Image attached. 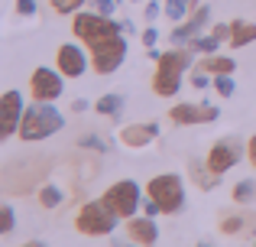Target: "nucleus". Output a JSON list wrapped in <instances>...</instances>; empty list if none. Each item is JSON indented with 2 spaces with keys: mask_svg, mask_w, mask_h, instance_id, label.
I'll use <instances>...</instances> for the list:
<instances>
[{
  "mask_svg": "<svg viewBox=\"0 0 256 247\" xmlns=\"http://www.w3.org/2000/svg\"><path fill=\"white\" fill-rule=\"evenodd\" d=\"M65 127L62 111L52 108V101H36L23 111V121H20V140H46L52 133H58Z\"/></svg>",
  "mask_w": 256,
  "mask_h": 247,
  "instance_id": "obj_1",
  "label": "nucleus"
},
{
  "mask_svg": "<svg viewBox=\"0 0 256 247\" xmlns=\"http://www.w3.org/2000/svg\"><path fill=\"white\" fill-rule=\"evenodd\" d=\"M72 30H75V36L82 39L84 46L98 49V46H107V43H114V39H120L124 23H114L104 13H78V17L72 20Z\"/></svg>",
  "mask_w": 256,
  "mask_h": 247,
  "instance_id": "obj_2",
  "label": "nucleus"
},
{
  "mask_svg": "<svg viewBox=\"0 0 256 247\" xmlns=\"http://www.w3.org/2000/svg\"><path fill=\"white\" fill-rule=\"evenodd\" d=\"M117 221H120V215H117V211H114L110 205L104 202V198L82 205V211L75 215V228L82 231V234H88V237H104V234H114Z\"/></svg>",
  "mask_w": 256,
  "mask_h": 247,
  "instance_id": "obj_3",
  "label": "nucleus"
},
{
  "mask_svg": "<svg viewBox=\"0 0 256 247\" xmlns=\"http://www.w3.org/2000/svg\"><path fill=\"white\" fill-rule=\"evenodd\" d=\"M188 69V52H162L156 62V75H152V91L162 98H172L182 88V72Z\"/></svg>",
  "mask_w": 256,
  "mask_h": 247,
  "instance_id": "obj_4",
  "label": "nucleus"
},
{
  "mask_svg": "<svg viewBox=\"0 0 256 247\" xmlns=\"http://www.w3.org/2000/svg\"><path fill=\"white\" fill-rule=\"evenodd\" d=\"M146 195L156 198L162 215H175V211L185 208V189H182V179L175 172H162V176H152L146 185Z\"/></svg>",
  "mask_w": 256,
  "mask_h": 247,
  "instance_id": "obj_5",
  "label": "nucleus"
},
{
  "mask_svg": "<svg viewBox=\"0 0 256 247\" xmlns=\"http://www.w3.org/2000/svg\"><path fill=\"white\" fill-rule=\"evenodd\" d=\"M104 202L110 205L120 218H133L136 208H140V185L133 182V179H120V182H114L110 189L104 192Z\"/></svg>",
  "mask_w": 256,
  "mask_h": 247,
  "instance_id": "obj_6",
  "label": "nucleus"
},
{
  "mask_svg": "<svg viewBox=\"0 0 256 247\" xmlns=\"http://www.w3.org/2000/svg\"><path fill=\"white\" fill-rule=\"evenodd\" d=\"M240 156H244V143H240L237 137H220L218 143L208 150V166L224 176L227 169H234V166L240 163Z\"/></svg>",
  "mask_w": 256,
  "mask_h": 247,
  "instance_id": "obj_7",
  "label": "nucleus"
},
{
  "mask_svg": "<svg viewBox=\"0 0 256 247\" xmlns=\"http://www.w3.org/2000/svg\"><path fill=\"white\" fill-rule=\"evenodd\" d=\"M91 52H94V59H91L94 72H98V75H114L126 59V39L120 36V39H114V43H107V46H98V49H91Z\"/></svg>",
  "mask_w": 256,
  "mask_h": 247,
  "instance_id": "obj_8",
  "label": "nucleus"
},
{
  "mask_svg": "<svg viewBox=\"0 0 256 247\" xmlns=\"http://www.w3.org/2000/svg\"><path fill=\"white\" fill-rule=\"evenodd\" d=\"M30 91L36 101H56L58 95L65 91L62 85V72H52V69H36L30 75Z\"/></svg>",
  "mask_w": 256,
  "mask_h": 247,
  "instance_id": "obj_9",
  "label": "nucleus"
},
{
  "mask_svg": "<svg viewBox=\"0 0 256 247\" xmlns=\"http://www.w3.org/2000/svg\"><path fill=\"white\" fill-rule=\"evenodd\" d=\"M23 95L20 91H6L4 101H0V133L4 137H13L20 130V121H23Z\"/></svg>",
  "mask_w": 256,
  "mask_h": 247,
  "instance_id": "obj_10",
  "label": "nucleus"
},
{
  "mask_svg": "<svg viewBox=\"0 0 256 247\" xmlns=\"http://www.w3.org/2000/svg\"><path fill=\"white\" fill-rule=\"evenodd\" d=\"M220 111L214 108V104H175L169 111L172 124H211L218 121Z\"/></svg>",
  "mask_w": 256,
  "mask_h": 247,
  "instance_id": "obj_11",
  "label": "nucleus"
},
{
  "mask_svg": "<svg viewBox=\"0 0 256 247\" xmlns=\"http://www.w3.org/2000/svg\"><path fill=\"white\" fill-rule=\"evenodd\" d=\"M56 65H58V72H62V75H68V78H78V75H82V72L88 69V59H84L82 46H75V43H65V46H58Z\"/></svg>",
  "mask_w": 256,
  "mask_h": 247,
  "instance_id": "obj_12",
  "label": "nucleus"
},
{
  "mask_svg": "<svg viewBox=\"0 0 256 247\" xmlns=\"http://www.w3.org/2000/svg\"><path fill=\"white\" fill-rule=\"evenodd\" d=\"M126 234H130V241L140 244V247H152L159 241V228H156V221H152L150 215L146 218H126Z\"/></svg>",
  "mask_w": 256,
  "mask_h": 247,
  "instance_id": "obj_13",
  "label": "nucleus"
},
{
  "mask_svg": "<svg viewBox=\"0 0 256 247\" xmlns=\"http://www.w3.org/2000/svg\"><path fill=\"white\" fill-rule=\"evenodd\" d=\"M208 17H211V7H201V10L194 13L192 20H185V23H178V26L172 30V43H178V46L192 43V39H194V33H198L201 26L208 23Z\"/></svg>",
  "mask_w": 256,
  "mask_h": 247,
  "instance_id": "obj_14",
  "label": "nucleus"
},
{
  "mask_svg": "<svg viewBox=\"0 0 256 247\" xmlns=\"http://www.w3.org/2000/svg\"><path fill=\"white\" fill-rule=\"evenodd\" d=\"M159 137V127L156 124H130L120 130V140H124V146H146L150 140Z\"/></svg>",
  "mask_w": 256,
  "mask_h": 247,
  "instance_id": "obj_15",
  "label": "nucleus"
},
{
  "mask_svg": "<svg viewBox=\"0 0 256 247\" xmlns=\"http://www.w3.org/2000/svg\"><path fill=\"white\" fill-rule=\"evenodd\" d=\"M227 43H230L234 49L256 43V23H246V20H234V23H230V39H227Z\"/></svg>",
  "mask_w": 256,
  "mask_h": 247,
  "instance_id": "obj_16",
  "label": "nucleus"
},
{
  "mask_svg": "<svg viewBox=\"0 0 256 247\" xmlns=\"http://www.w3.org/2000/svg\"><path fill=\"white\" fill-rule=\"evenodd\" d=\"M201 72H208V75H234V69H237V62L234 59H227V56H204L201 59Z\"/></svg>",
  "mask_w": 256,
  "mask_h": 247,
  "instance_id": "obj_17",
  "label": "nucleus"
},
{
  "mask_svg": "<svg viewBox=\"0 0 256 247\" xmlns=\"http://www.w3.org/2000/svg\"><path fill=\"white\" fill-rule=\"evenodd\" d=\"M124 104H126L124 95H104L94 108H98V114H104V117H117V114H124Z\"/></svg>",
  "mask_w": 256,
  "mask_h": 247,
  "instance_id": "obj_18",
  "label": "nucleus"
},
{
  "mask_svg": "<svg viewBox=\"0 0 256 247\" xmlns=\"http://www.w3.org/2000/svg\"><path fill=\"white\" fill-rule=\"evenodd\" d=\"M253 198H256V179H240V182L234 185V202L246 205V202H253Z\"/></svg>",
  "mask_w": 256,
  "mask_h": 247,
  "instance_id": "obj_19",
  "label": "nucleus"
},
{
  "mask_svg": "<svg viewBox=\"0 0 256 247\" xmlns=\"http://www.w3.org/2000/svg\"><path fill=\"white\" fill-rule=\"evenodd\" d=\"M192 176L198 179L201 189H211V185H218V182H220V172H214L211 166H208V172H204V169H201V163H192Z\"/></svg>",
  "mask_w": 256,
  "mask_h": 247,
  "instance_id": "obj_20",
  "label": "nucleus"
},
{
  "mask_svg": "<svg viewBox=\"0 0 256 247\" xmlns=\"http://www.w3.org/2000/svg\"><path fill=\"white\" fill-rule=\"evenodd\" d=\"M218 43H220L218 36H194V39H192L188 46H192L194 52H204V56H211V52L218 49Z\"/></svg>",
  "mask_w": 256,
  "mask_h": 247,
  "instance_id": "obj_21",
  "label": "nucleus"
},
{
  "mask_svg": "<svg viewBox=\"0 0 256 247\" xmlns=\"http://www.w3.org/2000/svg\"><path fill=\"white\" fill-rule=\"evenodd\" d=\"M188 13V0H166V17L182 23V17Z\"/></svg>",
  "mask_w": 256,
  "mask_h": 247,
  "instance_id": "obj_22",
  "label": "nucleus"
},
{
  "mask_svg": "<svg viewBox=\"0 0 256 247\" xmlns=\"http://www.w3.org/2000/svg\"><path fill=\"white\" fill-rule=\"evenodd\" d=\"M39 202H42L46 208H56V205L62 202V192H58L56 185H42V189H39Z\"/></svg>",
  "mask_w": 256,
  "mask_h": 247,
  "instance_id": "obj_23",
  "label": "nucleus"
},
{
  "mask_svg": "<svg viewBox=\"0 0 256 247\" xmlns=\"http://www.w3.org/2000/svg\"><path fill=\"white\" fill-rule=\"evenodd\" d=\"M214 88H218V95H220V98H230L237 85H234V78H230V75H214Z\"/></svg>",
  "mask_w": 256,
  "mask_h": 247,
  "instance_id": "obj_24",
  "label": "nucleus"
},
{
  "mask_svg": "<svg viewBox=\"0 0 256 247\" xmlns=\"http://www.w3.org/2000/svg\"><path fill=\"white\" fill-rule=\"evenodd\" d=\"M13 224H16V218H13V205H4V208H0V231L10 234Z\"/></svg>",
  "mask_w": 256,
  "mask_h": 247,
  "instance_id": "obj_25",
  "label": "nucleus"
},
{
  "mask_svg": "<svg viewBox=\"0 0 256 247\" xmlns=\"http://www.w3.org/2000/svg\"><path fill=\"white\" fill-rule=\"evenodd\" d=\"M82 4L84 0H52V10L56 13H75V10H82Z\"/></svg>",
  "mask_w": 256,
  "mask_h": 247,
  "instance_id": "obj_26",
  "label": "nucleus"
},
{
  "mask_svg": "<svg viewBox=\"0 0 256 247\" xmlns=\"http://www.w3.org/2000/svg\"><path fill=\"white\" fill-rule=\"evenodd\" d=\"M244 218L240 215H234V218H224V221H220V231H224V234H237V231H244Z\"/></svg>",
  "mask_w": 256,
  "mask_h": 247,
  "instance_id": "obj_27",
  "label": "nucleus"
},
{
  "mask_svg": "<svg viewBox=\"0 0 256 247\" xmlns=\"http://www.w3.org/2000/svg\"><path fill=\"white\" fill-rule=\"evenodd\" d=\"M120 0H91L94 13H104V17H114V10H117Z\"/></svg>",
  "mask_w": 256,
  "mask_h": 247,
  "instance_id": "obj_28",
  "label": "nucleus"
},
{
  "mask_svg": "<svg viewBox=\"0 0 256 247\" xmlns=\"http://www.w3.org/2000/svg\"><path fill=\"white\" fill-rule=\"evenodd\" d=\"M16 13H23V17H32V13H36V0H16Z\"/></svg>",
  "mask_w": 256,
  "mask_h": 247,
  "instance_id": "obj_29",
  "label": "nucleus"
},
{
  "mask_svg": "<svg viewBox=\"0 0 256 247\" xmlns=\"http://www.w3.org/2000/svg\"><path fill=\"white\" fill-rule=\"evenodd\" d=\"M78 143H82V146H91V150H104L107 153V143H100L98 137H84V140H78Z\"/></svg>",
  "mask_w": 256,
  "mask_h": 247,
  "instance_id": "obj_30",
  "label": "nucleus"
},
{
  "mask_svg": "<svg viewBox=\"0 0 256 247\" xmlns=\"http://www.w3.org/2000/svg\"><path fill=\"white\" fill-rule=\"evenodd\" d=\"M211 36H218L220 43H224V39H230V26H227V23H218V26H214V33H211Z\"/></svg>",
  "mask_w": 256,
  "mask_h": 247,
  "instance_id": "obj_31",
  "label": "nucleus"
},
{
  "mask_svg": "<svg viewBox=\"0 0 256 247\" xmlns=\"http://www.w3.org/2000/svg\"><path fill=\"white\" fill-rule=\"evenodd\" d=\"M143 211H146V215H150V218H156V215H162V208H159V202H156V198H150V202H146V205H143Z\"/></svg>",
  "mask_w": 256,
  "mask_h": 247,
  "instance_id": "obj_32",
  "label": "nucleus"
},
{
  "mask_svg": "<svg viewBox=\"0 0 256 247\" xmlns=\"http://www.w3.org/2000/svg\"><path fill=\"white\" fill-rule=\"evenodd\" d=\"M192 85H194V88H208V72H194Z\"/></svg>",
  "mask_w": 256,
  "mask_h": 247,
  "instance_id": "obj_33",
  "label": "nucleus"
},
{
  "mask_svg": "<svg viewBox=\"0 0 256 247\" xmlns=\"http://www.w3.org/2000/svg\"><path fill=\"white\" fill-rule=\"evenodd\" d=\"M156 39H159V33H156V26H150V30H146V33H143V43H146V46H152V43H156Z\"/></svg>",
  "mask_w": 256,
  "mask_h": 247,
  "instance_id": "obj_34",
  "label": "nucleus"
},
{
  "mask_svg": "<svg viewBox=\"0 0 256 247\" xmlns=\"http://www.w3.org/2000/svg\"><path fill=\"white\" fill-rule=\"evenodd\" d=\"M246 156H250V163L256 169V137H250V143H246Z\"/></svg>",
  "mask_w": 256,
  "mask_h": 247,
  "instance_id": "obj_35",
  "label": "nucleus"
},
{
  "mask_svg": "<svg viewBox=\"0 0 256 247\" xmlns=\"http://www.w3.org/2000/svg\"><path fill=\"white\" fill-rule=\"evenodd\" d=\"M156 13H159V4H156V0H152V4L146 7V20H156Z\"/></svg>",
  "mask_w": 256,
  "mask_h": 247,
  "instance_id": "obj_36",
  "label": "nucleus"
},
{
  "mask_svg": "<svg viewBox=\"0 0 256 247\" xmlns=\"http://www.w3.org/2000/svg\"><path fill=\"white\" fill-rule=\"evenodd\" d=\"M88 108V101H82V98H75V101H72V111H84Z\"/></svg>",
  "mask_w": 256,
  "mask_h": 247,
  "instance_id": "obj_37",
  "label": "nucleus"
},
{
  "mask_svg": "<svg viewBox=\"0 0 256 247\" xmlns=\"http://www.w3.org/2000/svg\"><path fill=\"white\" fill-rule=\"evenodd\" d=\"M23 247H46V241H30V244H23Z\"/></svg>",
  "mask_w": 256,
  "mask_h": 247,
  "instance_id": "obj_38",
  "label": "nucleus"
},
{
  "mask_svg": "<svg viewBox=\"0 0 256 247\" xmlns=\"http://www.w3.org/2000/svg\"><path fill=\"white\" fill-rule=\"evenodd\" d=\"M114 247H130V244H126V241H114Z\"/></svg>",
  "mask_w": 256,
  "mask_h": 247,
  "instance_id": "obj_39",
  "label": "nucleus"
},
{
  "mask_svg": "<svg viewBox=\"0 0 256 247\" xmlns=\"http://www.w3.org/2000/svg\"><path fill=\"white\" fill-rule=\"evenodd\" d=\"M198 247H218V244H208V241H201V244H198Z\"/></svg>",
  "mask_w": 256,
  "mask_h": 247,
  "instance_id": "obj_40",
  "label": "nucleus"
}]
</instances>
